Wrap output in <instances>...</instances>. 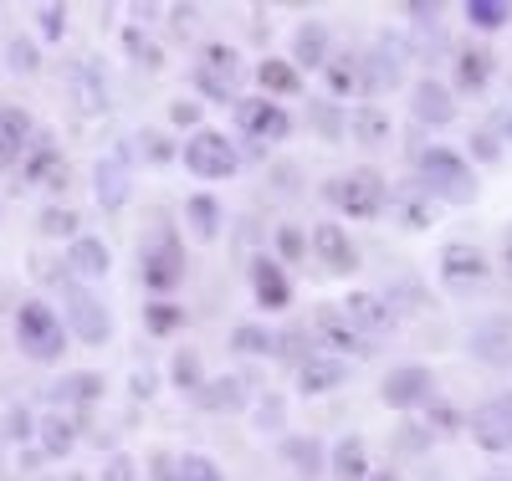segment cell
I'll use <instances>...</instances> for the list:
<instances>
[{
  "label": "cell",
  "instance_id": "cell-1",
  "mask_svg": "<svg viewBox=\"0 0 512 481\" xmlns=\"http://www.w3.org/2000/svg\"><path fill=\"white\" fill-rule=\"evenodd\" d=\"M420 185L431 190V200H446V205H472L477 200V174L461 154L451 149H425L420 159Z\"/></svg>",
  "mask_w": 512,
  "mask_h": 481
},
{
  "label": "cell",
  "instance_id": "cell-2",
  "mask_svg": "<svg viewBox=\"0 0 512 481\" xmlns=\"http://www.w3.org/2000/svg\"><path fill=\"white\" fill-rule=\"evenodd\" d=\"M328 200L344 215H354V221H374V215L390 205V185H384L379 169H349V174H338V180H328Z\"/></svg>",
  "mask_w": 512,
  "mask_h": 481
},
{
  "label": "cell",
  "instance_id": "cell-3",
  "mask_svg": "<svg viewBox=\"0 0 512 481\" xmlns=\"http://www.w3.org/2000/svg\"><path fill=\"white\" fill-rule=\"evenodd\" d=\"M16 343L26 348V359H36V364L62 359V343H67L62 318L47 308V302H21V313H16Z\"/></svg>",
  "mask_w": 512,
  "mask_h": 481
},
{
  "label": "cell",
  "instance_id": "cell-4",
  "mask_svg": "<svg viewBox=\"0 0 512 481\" xmlns=\"http://www.w3.org/2000/svg\"><path fill=\"white\" fill-rule=\"evenodd\" d=\"M144 267H139V277H144V287L149 292H175L180 282H185V246H180V236L175 231H159L149 246H144Z\"/></svg>",
  "mask_w": 512,
  "mask_h": 481
},
{
  "label": "cell",
  "instance_id": "cell-5",
  "mask_svg": "<svg viewBox=\"0 0 512 481\" xmlns=\"http://www.w3.org/2000/svg\"><path fill=\"white\" fill-rule=\"evenodd\" d=\"M241 77H246V67H241V57H236V47H205V62L195 67V87L205 98H216V103H236V87H241Z\"/></svg>",
  "mask_w": 512,
  "mask_h": 481
},
{
  "label": "cell",
  "instance_id": "cell-6",
  "mask_svg": "<svg viewBox=\"0 0 512 481\" xmlns=\"http://www.w3.org/2000/svg\"><path fill=\"white\" fill-rule=\"evenodd\" d=\"M236 149L226 144V134H216V128H200V134L185 144V169L195 174V180H226V174H236Z\"/></svg>",
  "mask_w": 512,
  "mask_h": 481
},
{
  "label": "cell",
  "instance_id": "cell-7",
  "mask_svg": "<svg viewBox=\"0 0 512 481\" xmlns=\"http://www.w3.org/2000/svg\"><path fill=\"white\" fill-rule=\"evenodd\" d=\"M236 123H241V134H251L256 144H282L292 134V118L272 98H236Z\"/></svg>",
  "mask_w": 512,
  "mask_h": 481
},
{
  "label": "cell",
  "instance_id": "cell-8",
  "mask_svg": "<svg viewBox=\"0 0 512 481\" xmlns=\"http://www.w3.org/2000/svg\"><path fill=\"white\" fill-rule=\"evenodd\" d=\"M379 400L390 405V410H415L425 400H436V379L431 369H420V364H405V369H390L379 384Z\"/></svg>",
  "mask_w": 512,
  "mask_h": 481
},
{
  "label": "cell",
  "instance_id": "cell-9",
  "mask_svg": "<svg viewBox=\"0 0 512 481\" xmlns=\"http://www.w3.org/2000/svg\"><path fill=\"white\" fill-rule=\"evenodd\" d=\"M466 430H472V441L492 456L512 451V395L502 400H487L482 410H472V420H466Z\"/></svg>",
  "mask_w": 512,
  "mask_h": 481
},
{
  "label": "cell",
  "instance_id": "cell-10",
  "mask_svg": "<svg viewBox=\"0 0 512 481\" xmlns=\"http://www.w3.org/2000/svg\"><path fill=\"white\" fill-rule=\"evenodd\" d=\"M487 256L477 251V246H466V241H451V246H441V282L446 287H456V292H472V287H482L487 282Z\"/></svg>",
  "mask_w": 512,
  "mask_h": 481
},
{
  "label": "cell",
  "instance_id": "cell-11",
  "mask_svg": "<svg viewBox=\"0 0 512 481\" xmlns=\"http://www.w3.org/2000/svg\"><path fill=\"white\" fill-rule=\"evenodd\" d=\"M313 328H318V338L328 343V348H338V354H374V348H369V338L344 318V313H338V302H333V308H318V318H313Z\"/></svg>",
  "mask_w": 512,
  "mask_h": 481
},
{
  "label": "cell",
  "instance_id": "cell-12",
  "mask_svg": "<svg viewBox=\"0 0 512 481\" xmlns=\"http://www.w3.org/2000/svg\"><path fill=\"white\" fill-rule=\"evenodd\" d=\"M67 323H72V333L82 338V343H103L108 333H113V323H108V313L98 308V297H88V292H67Z\"/></svg>",
  "mask_w": 512,
  "mask_h": 481
},
{
  "label": "cell",
  "instance_id": "cell-13",
  "mask_svg": "<svg viewBox=\"0 0 512 481\" xmlns=\"http://www.w3.org/2000/svg\"><path fill=\"white\" fill-rule=\"evenodd\" d=\"M251 292H256V302H262L267 313L287 308V302H292V282H287V272H282V261H272V256L251 261Z\"/></svg>",
  "mask_w": 512,
  "mask_h": 481
},
{
  "label": "cell",
  "instance_id": "cell-14",
  "mask_svg": "<svg viewBox=\"0 0 512 481\" xmlns=\"http://www.w3.org/2000/svg\"><path fill=\"white\" fill-rule=\"evenodd\" d=\"M313 251H318V261H323L328 272H354V267H359L354 241L344 236V226H333V221L313 226Z\"/></svg>",
  "mask_w": 512,
  "mask_h": 481
},
{
  "label": "cell",
  "instance_id": "cell-15",
  "mask_svg": "<svg viewBox=\"0 0 512 481\" xmlns=\"http://www.w3.org/2000/svg\"><path fill=\"white\" fill-rule=\"evenodd\" d=\"M390 210L400 215V226L425 231V226H431V210H436V200H431V190H425L420 180H405V185H395V190H390Z\"/></svg>",
  "mask_w": 512,
  "mask_h": 481
},
{
  "label": "cell",
  "instance_id": "cell-16",
  "mask_svg": "<svg viewBox=\"0 0 512 481\" xmlns=\"http://www.w3.org/2000/svg\"><path fill=\"white\" fill-rule=\"evenodd\" d=\"M338 313H344L364 338H369V333H384V328H395V313L384 308V297H374V292H349V302H338Z\"/></svg>",
  "mask_w": 512,
  "mask_h": 481
},
{
  "label": "cell",
  "instance_id": "cell-17",
  "mask_svg": "<svg viewBox=\"0 0 512 481\" xmlns=\"http://www.w3.org/2000/svg\"><path fill=\"white\" fill-rule=\"evenodd\" d=\"M410 108H415V118H420V123H431V128H446V123L456 118V103H451V93H446V87H441L436 77L415 82Z\"/></svg>",
  "mask_w": 512,
  "mask_h": 481
},
{
  "label": "cell",
  "instance_id": "cell-18",
  "mask_svg": "<svg viewBox=\"0 0 512 481\" xmlns=\"http://www.w3.org/2000/svg\"><path fill=\"white\" fill-rule=\"evenodd\" d=\"M364 72H369V93H379V87H395V82H400V72H405V41L379 36L374 62H369Z\"/></svg>",
  "mask_w": 512,
  "mask_h": 481
},
{
  "label": "cell",
  "instance_id": "cell-19",
  "mask_svg": "<svg viewBox=\"0 0 512 481\" xmlns=\"http://www.w3.org/2000/svg\"><path fill=\"white\" fill-rule=\"evenodd\" d=\"M195 405H200V410H216V415H236V410L246 405V384H241L236 374H226V379H205V384H200V395H195Z\"/></svg>",
  "mask_w": 512,
  "mask_h": 481
},
{
  "label": "cell",
  "instance_id": "cell-20",
  "mask_svg": "<svg viewBox=\"0 0 512 481\" xmlns=\"http://www.w3.org/2000/svg\"><path fill=\"white\" fill-rule=\"evenodd\" d=\"M67 267H72L77 277L98 282V277H108L113 256H108V246H103L98 236H77V241H72V251H67Z\"/></svg>",
  "mask_w": 512,
  "mask_h": 481
},
{
  "label": "cell",
  "instance_id": "cell-21",
  "mask_svg": "<svg viewBox=\"0 0 512 481\" xmlns=\"http://www.w3.org/2000/svg\"><path fill=\"white\" fill-rule=\"evenodd\" d=\"M344 379H349V369L338 359H303L297 364V389H303V395H328V389H338Z\"/></svg>",
  "mask_w": 512,
  "mask_h": 481
},
{
  "label": "cell",
  "instance_id": "cell-22",
  "mask_svg": "<svg viewBox=\"0 0 512 481\" xmlns=\"http://www.w3.org/2000/svg\"><path fill=\"white\" fill-rule=\"evenodd\" d=\"M328 93L333 98H349V93H369V72L359 57H328Z\"/></svg>",
  "mask_w": 512,
  "mask_h": 481
},
{
  "label": "cell",
  "instance_id": "cell-23",
  "mask_svg": "<svg viewBox=\"0 0 512 481\" xmlns=\"http://www.w3.org/2000/svg\"><path fill=\"white\" fill-rule=\"evenodd\" d=\"M123 200H128V164H123V154H108L98 164V205L118 210Z\"/></svg>",
  "mask_w": 512,
  "mask_h": 481
},
{
  "label": "cell",
  "instance_id": "cell-24",
  "mask_svg": "<svg viewBox=\"0 0 512 481\" xmlns=\"http://www.w3.org/2000/svg\"><path fill=\"white\" fill-rule=\"evenodd\" d=\"M349 134L359 139V144H390V113L384 108H374V103H359L354 113H349Z\"/></svg>",
  "mask_w": 512,
  "mask_h": 481
},
{
  "label": "cell",
  "instance_id": "cell-25",
  "mask_svg": "<svg viewBox=\"0 0 512 481\" xmlns=\"http://www.w3.org/2000/svg\"><path fill=\"white\" fill-rule=\"evenodd\" d=\"M333 476L338 481H369V451L359 435H344V441L333 446Z\"/></svg>",
  "mask_w": 512,
  "mask_h": 481
},
{
  "label": "cell",
  "instance_id": "cell-26",
  "mask_svg": "<svg viewBox=\"0 0 512 481\" xmlns=\"http://www.w3.org/2000/svg\"><path fill=\"white\" fill-rule=\"evenodd\" d=\"M292 62H303V67H328V31H323L318 21L297 26V36H292Z\"/></svg>",
  "mask_w": 512,
  "mask_h": 481
},
{
  "label": "cell",
  "instance_id": "cell-27",
  "mask_svg": "<svg viewBox=\"0 0 512 481\" xmlns=\"http://www.w3.org/2000/svg\"><path fill=\"white\" fill-rule=\"evenodd\" d=\"M256 82H262V93H272V98L303 93V77H297V67H292V62H277V57H267L262 67H256Z\"/></svg>",
  "mask_w": 512,
  "mask_h": 481
},
{
  "label": "cell",
  "instance_id": "cell-28",
  "mask_svg": "<svg viewBox=\"0 0 512 481\" xmlns=\"http://www.w3.org/2000/svg\"><path fill=\"white\" fill-rule=\"evenodd\" d=\"M26 185H41V190L67 185V164H62V154H57V149H36V154L26 159Z\"/></svg>",
  "mask_w": 512,
  "mask_h": 481
},
{
  "label": "cell",
  "instance_id": "cell-29",
  "mask_svg": "<svg viewBox=\"0 0 512 481\" xmlns=\"http://www.w3.org/2000/svg\"><path fill=\"white\" fill-rule=\"evenodd\" d=\"M487 77H492V52H487V47H466V52H456V82H461V87L482 93Z\"/></svg>",
  "mask_w": 512,
  "mask_h": 481
},
{
  "label": "cell",
  "instance_id": "cell-30",
  "mask_svg": "<svg viewBox=\"0 0 512 481\" xmlns=\"http://www.w3.org/2000/svg\"><path fill=\"white\" fill-rule=\"evenodd\" d=\"M185 221H190L195 241H216V236H221V205L210 200V195H195V200L185 205Z\"/></svg>",
  "mask_w": 512,
  "mask_h": 481
},
{
  "label": "cell",
  "instance_id": "cell-31",
  "mask_svg": "<svg viewBox=\"0 0 512 481\" xmlns=\"http://www.w3.org/2000/svg\"><path fill=\"white\" fill-rule=\"evenodd\" d=\"M26 139H31V118L21 108H0V154L16 159L26 149Z\"/></svg>",
  "mask_w": 512,
  "mask_h": 481
},
{
  "label": "cell",
  "instance_id": "cell-32",
  "mask_svg": "<svg viewBox=\"0 0 512 481\" xmlns=\"http://www.w3.org/2000/svg\"><path fill=\"white\" fill-rule=\"evenodd\" d=\"M282 456H287V466L297 471V476H318L323 471V446L313 441H303V435H297V441H282Z\"/></svg>",
  "mask_w": 512,
  "mask_h": 481
},
{
  "label": "cell",
  "instance_id": "cell-33",
  "mask_svg": "<svg viewBox=\"0 0 512 481\" xmlns=\"http://www.w3.org/2000/svg\"><path fill=\"white\" fill-rule=\"evenodd\" d=\"M277 333L272 328H262V323H241L236 333H231V348L236 354H277Z\"/></svg>",
  "mask_w": 512,
  "mask_h": 481
},
{
  "label": "cell",
  "instance_id": "cell-34",
  "mask_svg": "<svg viewBox=\"0 0 512 481\" xmlns=\"http://www.w3.org/2000/svg\"><path fill=\"white\" fill-rule=\"evenodd\" d=\"M466 21H472L477 31H497L512 21V6L507 0H466Z\"/></svg>",
  "mask_w": 512,
  "mask_h": 481
},
{
  "label": "cell",
  "instance_id": "cell-35",
  "mask_svg": "<svg viewBox=\"0 0 512 481\" xmlns=\"http://www.w3.org/2000/svg\"><path fill=\"white\" fill-rule=\"evenodd\" d=\"M103 395V379L98 374H67L52 384V400H98Z\"/></svg>",
  "mask_w": 512,
  "mask_h": 481
},
{
  "label": "cell",
  "instance_id": "cell-36",
  "mask_svg": "<svg viewBox=\"0 0 512 481\" xmlns=\"http://www.w3.org/2000/svg\"><path fill=\"white\" fill-rule=\"evenodd\" d=\"M72 441H77V435H72V420H62V415H47V420H41V451H47V456H67Z\"/></svg>",
  "mask_w": 512,
  "mask_h": 481
},
{
  "label": "cell",
  "instance_id": "cell-37",
  "mask_svg": "<svg viewBox=\"0 0 512 481\" xmlns=\"http://www.w3.org/2000/svg\"><path fill=\"white\" fill-rule=\"evenodd\" d=\"M180 323H185V308H180V302H149V308H144V328L159 333V338L175 333Z\"/></svg>",
  "mask_w": 512,
  "mask_h": 481
},
{
  "label": "cell",
  "instance_id": "cell-38",
  "mask_svg": "<svg viewBox=\"0 0 512 481\" xmlns=\"http://www.w3.org/2000/svg\"><path fill=\"white\" fill-rule=\"evenodd\" d=\"M180 481H226V476H221V466L210 456L190 451V456H180Z\"/></svg>",
  "mask_w": 512,
  "mask_h": 481
},
{
  "label": "cell",
  "instance_id": "cell-39",
  "mask_svg": "<svg viewBox=\"0 0 512 481\" xmlns=\"http://www.w3.org/2000/svg\"><path fill=\"white\" fill-rule=\"evenodd\" d=\"M175 384L190 389V395H200L205 374H200V359H195V354H180V359H175Z\"/></svg>",
  "mask_w": 512,
  "mask_h": 481
},
{
  "label": "cell",
  "instance_id": "cell-40",
  "mask_svg": "<svg viewBox=\"0 0 512 481\" xmlns=\"http://www.w3.org/2000/svg\"><path fill=\"white\" fill-rule=\"evenodd\" d=\"M41 231H47V236H72L77 231V215L72 210H47V215H41Z\"/></svg>",
  "mask_w": 512,
  "mask_h": 481
},
{
  "label": "cell",
  "instance_id": "cell-41",
  "mask_svg": "<svg viewBox=\"0 0 512 481\" xmlns=\"http://www.w3.org/2000/svg\"><path fill=\"white\" fill-rule=\"evenodd\" d=\"M77 93H82V108H103V87L93 82V67H77Z\"/></svg>",
  "mask_w": 512,
  "mask_h": 481
},
{
  "label": "cell",
  "instance_id": "cell-42",
  "mask_svg": "<svg viewBox=\"0 0 512 481\" xmlns=\"http://www.w3.org/2000/svg\"><path fill=\"white\" fill-rule=\"evenodd\" d=\"M62 31H67V6H47V11H41V36L62 41Z\"/></svg>",
  "mask_w": 512,
  "mask_h": 481
},
{
  "label": "cell",
  "instance_id": "cell-43",
  "mask_svg": "<svg viewBox=\"0 0 512 481\" xmlns=\"http://www.w3.org/2000/svg\"><path fill=\"white\" fill-rule=\"evenodd\" d=\"M6 57H11V67H16V72H36V67H41L31 41H11V47H6Z\"/></svg>",
  "mask_w": 512,
  "mask_h": 481
},
{
  "label": "cell",
  "instance_id": "cell-44",
  "mask_svg": "<svg viewBox=\"0 0 512 481\" xmlns=\"http://www.w3.org/2000/svg\"><path fill=\"white\" fill-rule=\"evenodd\" d=\"M282 415H287V410H282L277 395H267L262 405H256V425H262V430H282Z\"/></svg>",
  "mask_w": 512,
  "mask_h": 481
},
{
  "label": "cell",
  "instance_id": "cell-45",
  "mask_svg": "<svg viewBox=\"0 0 512 481\" xmlns=\"http://www.w3.org/2000/svg\"><path fill=\"white\" fill-rule=\"evenodd\" d=\"M98 481H134V461H128L123 451H113L108 461H103V476Z\"/></svg>",
  "mask_w": 512,
  "mask_h": 481
},
{
  "label": "cell",
  "instance_id": "cell-46",
  "mask_svg": "<svg viewBox=\"0 0 512 481\" xmlns=\"http://www.w3.org/2000/svg\"><path fill=\"white\" fill-rule=\"evenodd\" d=\"M128 52L144 57V67H159V62H164V57H159V47H154V41H144L139 31H128Z\"/></svg>",
  "mask_w": 512,
  "mask_h": 481
},
{
  "label": "cell",
  "instance_id": "cell-47",
  "mask_svg": "<svg viewBox=\"0 0 512 481\" xmlns=\"http://www.w3.org/2000/svg\"><path fill=\"white\" fill-rule=\"evenodd\" d=\"M277 246H282L287 261H297V256H303V231H297V226H282V231H277Z\"/></svg>",
  "mask_w": 512,
  "mask_h": 481
},
{
  "label": "cell",
  "instance_id": "cell-48",
  "mask_svg": "<svg viewBox=\"0 0 512 481\" xmlns=\"http://www.w3.org/2000/svg\"><path fill=\"white\" fill-rule=\"evenodd\" d=\"M154 481H180V461L159 451V456H154Z\"/></svg>",
  "mask_w": 512,
  "mask_h": 481
},
{
  "label": "cell",
  "instance_id": "cell-49",
  "mask_svg": "<svg viewBox=\"0 0 512 481\" xmlns=\"http://www.w3.org/2000/svg\"><path fill=\"white\" fill-rule=\"evenodd\" d=\"M169 118H175V123H200V103H175V108H169Z\"/></svg>",
  "mask_w": 512,
  "mask_h": 481
},
{
  "label": "cell",
  "instance_id": "cell-50",
  "mask_svg": "<svg viewBox=\"0 0 512 481\" xmlns=\"http://www.w3.org/2000/svg\"><path fill=\"white\" fill-rule=\"evenodd\" d=\"M472 149H477V159H487V164L497 159V139H492V134H472Z\"/></svg>",
  "mask_w": 512,
  "mask_h": 481
},
{
  "label": "cell",
  "instance_id": "cell-51",
  "mask_svg": "<svg viewBox=\"0 0 512 481\" xmlns=\"http://www.w3.org/2000/svg\"><path fill=\"white\" fill-rule=\"evenodd\" d=\"M139 144H149V159H169V144H164L159 134H144Z\"/></svg>",
  "mask_w": 512,
  "mask_h": 481
},
{
  "label": "cell",
  "instance_id": "cell-52",
  "mask_svg": "<svg viewBox=\"0 0 512 481\" xmlns=\"http://www.w3.org/2000/svg\"><path fill=\"white\" fill-rule=\"evenodd\" d=\"M11 435H31V415L26 410H11Z\"/></svg>",
  "mask_w": 512,
  "mask_h": 481
},
{
  "label": "cell",
  "instance_id": "cell-53",
  "mask_svg": "<svg viewBox=\"0 0 512 481\" xmlns=\"http://www.w3.org/2000/svg\"><path fill=\"white\" fill-rule=\"evenodd\" d=\"M502 267H507V272H512V231H507V236H502Z\"/></svg>",
  "mask_w": 512,
  "mask_h": 481
},
{
  "label": "cell",
  "instance_id": "cell-54",
  "mask_svg": "<svg viewBox=\"0 0 512 481\" xmlns=\"http://www.w3.org/2000/svg\"><path fill=\"white\" fill-rule=\"evenodd\" d=\"M369 481H400L395 471H369Z\"/></svg>",
  "mask_w": 512,
  "mask_h": 481
},
{
  "label": "cell",
  "instance_id": "cell-55",
  "mask_svg": "<svg viewBox=\"0 0 512 481\" xmlns=\"http://www.w3.org/2000/svg\"><path fill=\"white\" fill-rule=\"evenodd\" d=\"M6 164H11V159H6V154H0V169H6Z\"/></svg>",
  "mask_w": 512,
  "mask_h": 481
},
{
  "label": "cell",
  "instance_id": "cell-56",
  "mask_svg": "<svg viewBox=\"0 0 512 481\" xmlns=\"http://www.w3.org/2000/svg\"><path fill=\"white\" fill-rule=\"evenodd\" d=\"M507 134H512V113H507Z\"/></svg>",
  "mask_w": 512,
  "mask_h": 481
}]
</instances>
